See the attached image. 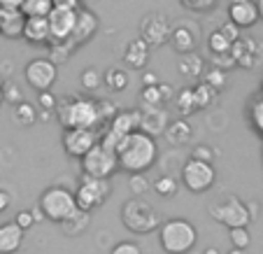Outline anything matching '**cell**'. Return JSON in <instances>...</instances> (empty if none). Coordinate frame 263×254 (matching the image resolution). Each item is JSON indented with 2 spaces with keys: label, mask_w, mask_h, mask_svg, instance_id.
<instances>
[{
  "label": "cell",
  "mask_w": 263,
  "mask_h": 254,
  "mask_svg": "<svg viewBox=\"0 0 263 254\" xmlns=\"http://www.w3.org/2000/svg\"><path fill=\"white\" fill-rule=\"evenodd\" d=\"M156 156H159L156 138L142 129H135L124 135V140L117 147L119 170H126V173H144L156 164Z\"/></svg>",
  "instance_id": "1"
},
{
  "label": "cell",
  "mask_w": 263,
  "mask_h": 254,
  "mask_svg": "<svg viewBox=\"0 0 263 254\" xmlns=\"http://www.w3.org/2000/svg\"><path fill=\"white\" fill-rule=\"evenodd\" d=\"M56 117L63 129H96L100 124L98 100L86 96H68L56 103Z\"/></svg>",
  "instance_id": "2"
},
{
  "label": "cell",
  "mask_w": 263,
  "mask_h": 254,
  "mask_svg": "<svg viewBox=\"0 0 263 254\" xmlns=\"http://www.w3.org/2000/svg\"><path fill=\"white\" fill-rule=\"evenodd\" d=\"M198 240V231L184 217H175L159 226V243L165 254H189Z\"/></svg>",
  "instance_id": "3"
},
{
  "label": "cell",
  "mask_w": 263,
  "mask_h": 254,
  "mask_svg": "<svg viewBox=\"0 0 263 254\" xmlns=\"http://www.w3.org/2000/svg\"><path fill=\"white\" fill-rule=\"evenodd\" d=\"M121 222H124L126 229L138 235L152 233L161 226L159 212L154 210V205H149L142 198H128L121 205Z\"/></svg>",
  "instance_id": "4"
},
{
  "label": "cell",
  "mask_w": 263,
  "mask_h": 254,
  "mask_svg": "<svg viewBox=\"0 0 263 254\" xmlns=\"http://www.w3.org/2000/svg\"><path fill=\"white\" fill-rule=\"evenodd\" d=\"M37 208L42 210L45 220L61 224L63 220H68L70 214L77 210V201H74V191L65 189V187H49L40 194Z\"/></svg>",
  "instance_id": "5"
},
{
  "label": "cell",
  "mask_w": 263,
  "mask_h": 254,
  "mask_svg": "<svg viewBox=\"0 0 263 254\" xmlns=\"http://www.w3.org/2000/svg\"><path fill=\"white\" fill-rule=\"evenodd\" d=\"M82 164V173L84 175H91V177H103V179H109L112 175L119 170V159H117V150L107 147L98 140V142L86 152L84 156L80 159Z\"/></svg>",
  "instance_id": "6"
},
{
  "label": "cell",
  "mask_w": 263,
  "mask_h": 254,
  "mask_svg": "<svg viewBox=\"0 0 263 254\" xmlns=\"http://www.w3.org/2000/svg\"><path fill=\"white\" fill-rule=\"evenodd\" d=\"M214 179H217V170H214L212 161H200L191 156L182 166V185L189 189V194H205V191H210Z\"/></svg>",
  "instance_id": "7"
},
{
  "label": "cell",
  "mask_w": 263,
  "mask_h": 254,
  "mask_svg": "<svg viewBox=\"0 0 263 254\" xmlns=\"http://www.w3.org/2000/svg\"><path fill=\"white\" fill-rule=\"evenodd\" d=\"M208 212L214 222L229 226V229H233V226H247L249 220H252V212H249L247 203H242L238 196H226L223 201H217V203L210 205Z\"/></svg>",
  "instance_id": "8"
},
{
  "label": "cell",
  "mask_w": 263,
  "mask_h": 254,
  "mask_svg": "<svg viewBox=\"0 0 263 254\" xmlns=\"http://www.w3.org/2000/svg\"><path fill=\"white\" fill-rule=\"evenodd\" d=\"M109 179L103 177H91V175H82L80 185L74 189V201H77V208L82 210H96L109 198Z\"/></svg>",
  "instance_id": "9"
},
{
  "label": "cell",
  "mask_w": 263,
  "mask_h": 254,
  "mask_svg": "<svg viewBox=\"0 0 263 254\" xmlns=\"http://www.w3.org/2000/svg\"><path fill=\"white\" fill-rule=\"evenodd\" d=\"M170 30H173V26H170L168 16L161 14V12H149V14H144V19L140 21V38H142L149 47L168 45Z\"/></svg>",
  "instance_id": "10"
},
{
  "label": "cell",
  "mask_w": 263,
  "mask_h": 254,
  "mask_svg": "<svg viewBox=\"0 0 263 254\" xmlns=\"http://www.w3.org/2000/svg\"><path fill=\"white\" fill-rule=\"evenodd\" d=\"M56 75H59V68H56V63L49 59H33L24 68L26 82H28V86L35 91L51 89L56 82Z\"/></svg>",
  "instance_id": "11"
},
{
  "label": "cell",
  "mask_w": 263,
  "mask_h": 254,
  "mask_svg": "<svg viewBox=\"0 0 263 254\" xmlns=\"http://www.w3.org/2000/svg\"><path fill=\"white\" fill-rule=\"evenodd\" d=\"M77 21V10L72 7H51L47 14V24H49V45L51 42H68L70 33Z\"/></svg>",
  "instance_id": "12"
},
{
  "label": "cell",
  "mask_w": 263,
  "mask_h": 254,
  "mask_svg": "<svg viewBox=\"0 0 263 254\" xmlns=\"http://www.w3.org/2000/svg\"><path fill=\"white\" fill-rule=\"evenodd\" d=\"M96 142H98V135L93 129H65L63 140H61L65 154L72 159H82Z\"/></svg>",
  "instance_id": "13"
},
{
  "label": "cell",
  "mask_w": 263,
  "mask_h": 254,
  "mask_svg": "<svg viewBox=\"0 0 263 254\" xmlns=\"http://www.w3.org/2000/svg\"><path fill=\"white\" fill-rule=\"evenodd\" d=\"M100 28V19L93 14L91 10H84V7H77V21H74V28L72 33H70L68 42L72 49H77V47L86 45V42L93 38L96 33H98Z\"/></svg>",
  "instance_id": "14"
},
{
  "label": "cell",
  "mask_w": 263,
  "mask_h": 254,
  "mask_svg": "<svg viewBox=\"0 0 263 254\" xmlns=\"http://www.w3.org/2000/svg\"><path fill=\"white\" fill-rule=\"evenodd\" d=\"M231 54L235 59V65H242V68H256L261 63L263 56V45L252 38H242L240 35L238 40L231 45Z\"/></svg>",
  "instance_id": "15"
},
{
  "label": "cell",
  "mask_w": 263,
  "mask_h": 254,
  "mask_svg": "<svg viewBox=\"0 0 263 254\" xmlns=\"http://www.w3.org/2000/svg\"><path fill=\"white\" fill-rule=\"evenodd\" d=\"M229 21H233L240 30H247L258 24V10L254 0H231L229 3Z\"/></svg>",
  "instance_id": "16"
},
{
  "label": "cell",
  "mask_w": 263,
  "mask_h": 254,
  "mask_svg": "<svg viewBox=\"0 0 263 254\" xmlns=\"http://www.w3.org/2000/svg\"><path fill=\"white\" fill-rule=\"evenodd\" d=\"M24 24H26V14L19 7H0V35L7 40H19L24 35Z\"/></svg>",
  "instance_id": "17"
},
{
  "label": "cell",
  "mask_w": 263,
  "mask_h": 254,
  "mask_svg": "<svg viewBox=\"0 0 263 254\" xmlns=\"http://www.w3.org/2000/svg\"><path fill=\"white\" fill-rule=\"evenodd\" d=\"M21 38L26 42H30L33 47L49 45V24H47V16H26L24 35Z\"/></svg>",
  "instance_id": "18"
},
{
  "label": "cell",
  "mask_w": 263,
  "mask_h": 254,
  "mask_svg": "<svg viewBox=\"0 0 263 254\" xmlns=\"http://www.w3.org/2000/svg\"><path fill=\"white\" fill-rule=\"evenodd\" d=\"M140 119H142V112L140 110H121V112H115V117L109 119V126L107 129L117 135H128L130 131L140 129Z\"/></svg>",
  "instance_id": "19"
},
{
  "label": "cell",
  "mask_w": 263,
  "mask_h": 254,
  "mask_svg": "<svg viewBox=\"0 0 263 254\" xmlns=\"http://www.w3.org/2000/svg\"><path fill=\"white\" fill-rule=\"evenodd\" d=\"M196 42H198V40H196V33L186 24L173 26V30H170V38H168V45L173 47L177 54L196 51Z\"/></svg>",
  "instance_id": "20"
},
{
  "label": "cell",
  "mask_w": 263,
  "mask_h": 254,
  "mask_svg": "<svg viewBox=\"0 0 263 254\" xmlns=\"http://www.w3.org/2000/svg\"><path fill=\"white\" fill-rule=\"evenodd\" d=\"M24 243V229L16 222L0 224V254H14Z\"/></svg>",
  "instance_id": "21"
},
{
  "label": "cell",
  "mask_w": 263,
  "mask_h": 254,
  "mask_svg": "<svg viewBox=\"0 0 263 254\" xmlns=\"http://www.w3.org/2000/svg\"><path fill=\"white\" fill-rule=\"evenodd\" d=\"M149 54H152V47H149L142 38H135V40H130L124 49V63L130 65V68H135V70H142L149 61Z\"/></svg>",
  "instance_id": "22"
},
{
  "label": "cell",
  "mask_w": 263,
  "mask_h": 254,
  "mask_svg": "<svg viewBox=\"0 0 263 254\" xmlns=\"http://www.w3.org/2000/svg\"><path fill=\"white\" fill-rule=\"evenodd\" d=\"M163 133H165L168 144H173V147H182V144H186L191 140L194 129H191V124L186 119H175V121H170V124L165 126Z\"/></svg>",
  "instance_id": "23"
},
{
  "label": "cell",
  "mask_w": 263,
  "mask_h": 254,
  "mask_svg": "<svg viewBox=\"0 0 263 254\" xmlns=\"http://www.w3.org/2000/svg\"><path fill=\"white\" fill-rule=\"evenodd\" d=\"M61 226H63V233L65 235H82L91 226V212H89V210L77 208L68 217V220L61 222Z\"/></svg>",
  "instance_id": "24"
},
{
  "label": "cell",
  "mask_w": 263,
  "mask_h": 254,
  "mask_svg": "<svg viewBox=\"0 0 263 254\" xmlns=\"http://www.w3.org/2000/svg\"><path fill=\"white\" fill-rule=\"evenodd\" d=\"M165 126H168V119H165V112L161 110V107H152V110L147 112V115H142V119H140V129L147 131L149 135H159L165 131Z\"/></svg>",
  "instance_id": "25"
},
{
  "label": "cell",
  "mask_w": 263,
  "mask_h": 254,
  "mask_svg": "<svg viewBox=\"0 0 263 254\" xmlns=\"http://www.w3.org/2000/svg\"><path fill=\"white\" fill-rule=\"evenodd\" d=\"M177 70H179V75L196 80V77L203 75V70H205L203 56H198L196 51H186V54H182V59H179Z\"/></svg>",
  "instance_id": "26"
},
{
  "label": "cell",
  "mask_w": 263,
  "mask_h": 254,
  "mask_svg": "<svg viewBox=\"0 0 263 254\" xmlns=\"http://www.w3.org/2000/svg\"><path fill=\"white\" fill-rule=\"evenodd\" d=\"M103 82L107 84L109 91H124L126 86H128V72H126L124 68H107L103 75Z\"/></svg>",
  "instance_id": "27"
},
{
  "label": "cell",
  "mask_w": 263,
  "mask_h": 254,
  "mask_svg": "<svg viewBox=\"0 0 263 254\" xmlns=\"http://www.w3.org/2000/svg\"><path fill=\"white\" fill-rule=\"evenodd\" d=\"M54 7V0H24L21 3V12L26 16H47Z\"/></svg>",
  "instance_id": "28"
},
{
  "label": "cell",
  "mask_w": 263,
  "mask_h": 254,
  "mask_svg": "<svg viewBox=\"0 0 263 254\" xmlns=\"http://www.w3.org/2000/svg\"><path fill=\"white\" fill-rule=\"evenodd\" d=\"M217 89H212V86L208 84V82H200V84L194 86V96H196V105H198V110H203V107H210V105L217 100Z\"/></svg>",
  "instance_id": "29"
},
{
  "label": "cell",
  "mask_w": 263,
  "mask_h": 254,
  "mask_svg": "<svg viewBox=\"0 0 263 254\" xmlns=\"http://www.w3.org/2000/svg\"><path fill=\"white\" fill-rule=\"evenodd\" d=\"M177 112L182 117H189L198 110V105H196V96H194V89H182L177 94Z\"/></svg>",
  "instance_id": "30"
},
{
  "label": "cell",
  "mask_w": 263,
  "mask_h": 254,
  "mask_svg": "<svg viewBox=\"0 0 263 254\" xmlns=\"http://www.w3.org/2000/svg\"><path fill=\"white\" fill-rule=\"evenodd\" d=\"M14 119L19 121L21 126H33L35 121H37V110H35V105L26 103V100L16 103L14 105Z\"/></svg>",
  "instance_id": "31"
},
{
  "label": "cell",
  "mask_w": 263,
  "mask_h": 254,
  "mask_svg": "<svg viewBox=\"0 0 263 254\" xmlns=\"http://www.w3.org/2000/svg\"><path fill=\"white\" fill-rule=\"evenodd\" d=\"M249 124L263 138V94L256 96L252 100V105H249Z\"/></svg>",
  "instance_id": "32"
},
{
  "label": "cell",
  "mask_w": 263,
  "mask_h": 254,
  "mask_svg": "<svg viewBox=\"0 0 263 254\" xmlns=\"http://www.w3.org/2000/svg\"><path fill=\"white\" fill-rule=\"evenodd\" d=\"M47 47H49V61H54L56 65L68 63L74 51L72 47H70V42H51V45H47Z\"/></svg>",
  "instance_id": "33"
},
{
  "label": "cell",
  "mask_w": 263,
  "mask_h": 254,
  "mask_svg": "<svg viewBox=\"0 0 263 254\" xmlns=\"http://www.w3.org/2000/svg\"><path fill=\"white\" fill-rule=\"evenodd\" d=\"M177 179L170 177V175H161L159 179L154 182V191L159 196H163V198H168V196H175L177 194Z\"/></svg>",
  "instance_id": "34"
},
{
  "label": "cell",
  "mask_w": 263,
  "mask_h": 254,
  "mask_svg": "<svg viewBox=\"0 0 263 254\" xmlns=\"http://www.w3.org/2000/svg\"><path fill=\"white\" fill-rule=\"evenodd\" d=\"M229 238H231V245H233V247L247 249L249 245H252V235H249L247 226H233V229H229Z\"/></svg>",
  "instance_id": "35"
},
{
  "label": "cell",
  "mask_w": 263,
  "mask_h": 254,
  "mask_svg": "<svg viewBox=\"0 0 263 254\" xmlns=\"http://www.w3.org/2000/svg\"><path fill=\"white\" fill-rule=\"evenodd\" d=\"M208 49H210V54H223V51L231 49V42L226 40V38L219 33V28H217V30H212V33L208 35Z\"/></svg>",
  "instance_id": "36"
},
{
  "label": "cell",
  "mask_w": 263,
  "mask_h": 254,
  "mask_svg": "<svg viewBox=\"0 0 263 254\" xmlns=\"http://www.w3.org/2000/svg\"><path fill=\"white\" fill-rule=\"evenodd\" d=\"M80 82H82V86H84L86 91H93V89H98V86L103 84V75H100L96 68H86V70H82Z\"/></svg>",
  "instance_id": "37"
},
{
  "label": "cell",
  "mask_w": 263,
  "mask_h": 254,
  "mask_svg": "<svg viewBox=\"0 0 263 254\" xmlns=\"http://www.w3.org/2000/svg\"><path fill=\"white\" fill-rule=\"evenodd\" d=\"M205 82H208L212 89H217V91H221L223 86H226V70H221V68H210L208 72H205Z\"/></svg>",
  "instance_id": "38"
},
{
  "label": "cell",
  "mask_w": 263,
  "mask_h": 254,
  "mask_svg": "<svg viewBox=\"0 0 263 254\" xmlns=\"http://www.w3.org/2000/svg\"><path fill=\"white\" fill-rule=\"evenodd\" d=\"M142 100L144 105H149V107H161V103H163V96H161V89L159 84H152V86H144L142 89Z\"/></svg>",
  "instance_id": "39"
},
{
  "label": "cell",
  "mask_w": 263,
  "mask_h": 254,
  "mask_svg": "<svg viewBox=\"0 0 263 254\" xmlns=\"http://www.w3.org/2000/svg\"><path fill=\"white\" fill-rule=\"evenodd\" d=\"M128 187H130V191H133L135 196L138 194H144V191L149 189V179L144 177L142 173H130V177H128Z\"/></svg>",
  "instance_id": "40"
},
{
  "label": "cell",
  "mask_w": 263,
  "mask_h": 254,
  "mask_svg": "<svg viewBox=\"0 0 263 254\" xmlns=\"http://www.w3.org/2000/svg\"><path fill=\"white\" fill-rule=\"evenodd\" d=\"M179 3L191 12H210L217 5V0H179Z\"/></svg>",
  "instance_id": "41"
},
{
  "label": "cell",
  "mask_w": 263,
  "mask_h": 254,
  "mask_svg": "<svg viewBox=\"0 0 263 254\" xmlns=\"http://www.w3.org/2000/svg\"><path fill=\"white\" fill-rule=\"evenodd\" d=\"M56 103H59V98H56L54 94H51V89H45V91H37V105H40V110H56Z\"/></svg>",
  "instance_id": "42"
},
{
  "label": "cell",
  "mask_w": 263,
  "mask_h": 254,
  "mask_svg": "<svg viewBox=\"0 0 263 254\" xmlns=\"http://www.w3.org/2000/svg\"><path fill=\"white\" fill-rule=\"evenodd\" d=\"M109 254H142V249L133 240H121V243H117L115 247L109 249Z\"/></svg>",
  "instance_id": "43"
},
{
  "label": "cell",
  "mask_w": 263,
  "mask_h": 254,
  "mask_svg": "<svg viewBox=\"0 0 263 254\" xmlns=\"http://www.w3.org/2000/svg\"><path fill=\"white\" fill-rule=\"evenodd\" d=\"M212 63L217 65V68H221V70L235 68V59H233V54H231V49L223 51V54H212Z\"/></svg>",
  "instance_id": "44"
},
{
  "label": "cell",
  "mask_w": 263,
  "mask_h": 254,
  "mask_svg": "<svg viewBox=\"0 0 263 254\" xmlns=\"http://www.w3.org/2000/svg\"><path fill=\"white\" fill-rule=\"evenodd\" d=\"M3 98H5L7 103H12V105L21 103V100H24L21 86H16V84H5V86H3Z\"/></svg>",
  "instance_id": "45"
},
{
  "label": "cell",
  "mask_w": 263,
  "mask_h": 254,
  "mask_svg": "<svg viewBox=\"0 0 263 254\" xmlns=\"http://www.w3.org/2000/svg\"><path fill=\"white\" fill-rule=\"evenodd\" d=\"M219 33H221L223 38H226V40L231 42V45H233V42L240 38V28L233 24V21H223V24L219 26Z\"/></svg>",
  "instance_id": "46"
},
{
  "label": "cell",
  "mask_w": 263,
  "mask_h": 254,
  "mask_svg": "<svg viewBox=\"0 0 263 254\" xmlns=\"http://www.w3.org/2000/svg\"><path fill=\"white\" fill-rule=\"evenodd\" d=\"M14 222H16V224H19V226H21V229H24V231H28L30 226L35 224L33 210H21V212L16 214V220H14Z\"/></svg>",
  "instance_id": "47"
},
{
  "label": "cell",
  "mask_w": 263,
  "mask_h": 254,
  "mask_svg": "<svg viewBox=\"0 0 263 254\" xmlns=\"http://www.w3.org/2000/svg\"><path fill=\"white\" fill-rule=\"evenodd\" d=\"M191 156H194V159H200V161H212L214 159V150L212 147H208V144H198V147H194Z\"/></svg>",
  "instance_id": "48"
},
{
  "label": "cell",
  "mask_w": 263,
  "mask_h": 254,
  "mask_svg": "<svg viewBox=\"0 0 263 254\" xmlns=\"http://www.w3.org/2000/svg\"><path fill=\"white\" fill-rule=\"evenodd\" d=\"M115 112H117L115 105H109L107 100H98V115H100V121L112 119V117H115Z\"/></svg>",
  "instance_id": "49"
},
{
  "label": "cell",
  "mask_w": 263,
  "mask_h": 254,
  "mask_svg": "<svg viewBox=\"0 0 263 254\" xmlns=\"http://www.w3.org/2000/svg\"><path fill=\"white\" fill-rule=\"evenodd\" d=\"M10 203H12V196H10V191H7V189H3V187H0V212H5V210L10 208Z\"/></svg>",
  "instance_id": "50"
},
{
  "label": "cell",
  "mask_w": 263,
  "mask_h": 254,
  "mask_svg": "<svg viewBox=\"0 0 263 254\" xmlns=\"http://www.w3.org/2000/svg\"><path fill=\"white\" fill-rule=\"evenodd\" d=\"M54 7H72V10H77L80 0H54Z\"/></svg>",
  "instance_id": "51"
},
{
  "label": "cell",
  "mask_w": 263,
  "mask_h": 254,
  "mask_svg": "<svg viewBox=\"0 0 263 254\" xmlns=\"http://www.w3.org/2000/svg\"><path fill=\"white\" fill-rule=\"evenodd\" d=\"M142 82H144V86L159 84V75H156V72H144V75H142Z\"/></svg>",
  "instance_id": "52"
},
{
  "label": "cell",
  "mask_w": 263,
  "mask_h": 254,
  "mask_svg": "<svg viewBox=\"0 0 263 254\" xmlns=\"http://www.w3.org/2000/svg\"><path fill=\"white\" fill-rule=\"evenodd\" d=\"M21 3H24V0H0V7H12V10L19 7L21 10Z\"/></svg>",
  "instance_id": "53"
},
{
  "label": "cell",
  "mask_w": 263,
  "mask_h": 254,
  "mask_svg": "<svg viewBox=\"0 0 263 254\" xmlns=\"http://www.w3.org/2000/svg\"><path fill=\"white\" fill-rule=\"evenodd\" d=\"M159 89H161V96H163V100H168L170 96H173V86H168V84H161V82H159Z\"/></svg>",
  "instance_id": "54"
},
{
  "label": "cell",
  "mask_w": 263,
  "mask_h": 254,
  "mask_svg": "<svg viewBox=\"0 0 263 254\" xmlns=\"http://www.w3.org/2000/svg\"><path fill=\"white\" fill-rule=\"evenodd\" d=\"M256 3V10H258V21H263V0H254Z\"/></svg>",
  "instance_id": "55"
},
{
  "label": "cell",
  "mask_w": 263,
  "mask_h": 254,
  "mask_svg": "<svg viewBox=\"0 0 263 254\" xmlns=\"http://www.w3.org/2000/svg\"><path fill=\"white\" fill-rule=\"evenodd\" d=\"M226 254H247V249H242V247H233L231 252H226Z\"/></svg>",
  "instance_id": "56"
},
{
  "label": "cell",
  "mask_w": 263,
  "mask_h": 254,
  "mask_svg": "<svg viewBox=\"0 0 263 254\" xmlns=\"http://www.w3.org/2000/svg\"><path fill=\"white\" fill-rule=\"evenodd\" d=\"M203 254H221V252H219V249L217 247H208V249H205V252Z\"/></svg>",
  "instance_id": "57"
},
{
  "label": "cell",
  "mask_w": 263,
  "mask_h": 254,
  "mask_svg": "<svg viewBox=\"0 0 263 254\" xmlns=\"http://www.w3.org/2000/svg\"><path fill=\"white\" fill-rule=\"evenodd\" d=\"M5 103V98H3V84H0V105Z\"/></svg>",
  "instance_id": "58"
}]
</instances>
